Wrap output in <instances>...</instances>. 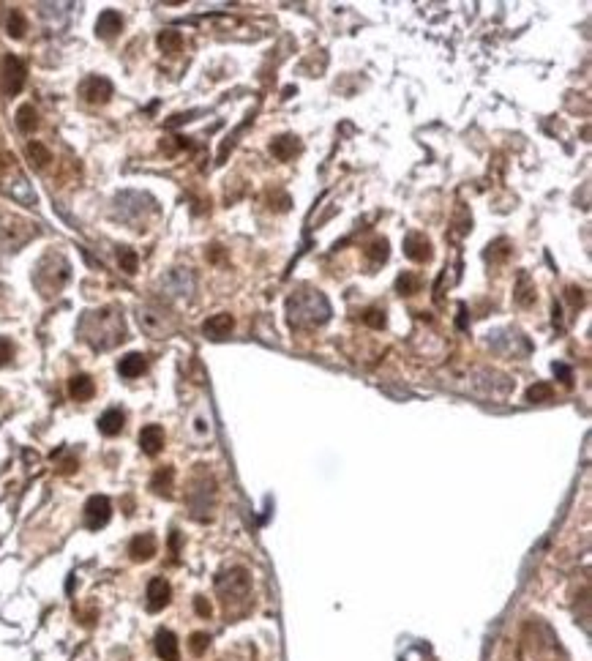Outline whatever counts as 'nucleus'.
<instances>
[{
    "mask_svg": "<svg viewBox=\"0 0 592 661\" xmlns=\"http://www.w3.org/2000/svg\"><path fill=\"white\" fill-rule=\"evenodd\" d=\"M286 314L292 326H320L330 314V304L322 292H295L286 304Z\"/></svg>",
    "mask_w": 592,
    "mask_h": 661,
    "instance_id": "1",
    "label": "nucleus"
},
{
    "mask_svg": "<svg viewBox=\"0 0 592 661\" xmlns=\"http://www.w3.org/2000/svg\"><path fill=\"white\" fill-rule=\"evenodd\" d=\"M25 63L17 55H6L3 58V71H0V88L6 96H17L25 85Z\"/></svg>",
    "mask_w": 592,
    "mask_h": 661,
    "instance_id": "2",
    "label": "nucleus"
},
{
    "mask_svg": "<svg viewBox=\"0 0 592 661\" xmlns=\"http://www.w3.org/2000/svg\"><path fill=\"white\" fill-rule=\"evenodd\" d=\"M109 517H112V503H109V497L93 495L85 503V525H87L90 530H102L104 525L109 522Z\"/></svg>",
    "mask_w": 592,
    "mask_h": 661,
    "instance_id": "3",
    "label": "nucleus"
},
{
    "mask_svg": "<svg viewBox=\"0 0 592 661\" xmlns=\"http://www.w3.org/2000/svg\"><path fill=\"white\" fill-rule=\"evenodd\" d=\"M80 96L85 99V102H90V104H104V102H109V96H112V83H109L107 77H99V74H93V77L82 80V85H80Z\"/></svg>",
    "mask_w": 592,
    "mask_h": 661,
    "instance_id": "4",
    "label": "nucleus"
},
{
    "mask_svg": "<svg viewBox=\"0 0 592 661\" xmlns=\"http://www.w3.org/2000/svg\"><path fill=\"white\" fill-rule=\"evenodd\" d=\"M172 599V588L164 577H153L147 582V612H162Z\"/></svg>",
    "mask_w": 592,
    "mask_h": 661,
    "instance_id": "5",
    "label": "nucleus"
},
{
    "mask_svg": "<svg viewBox=\"0 0 592 661\" xmlns=\"http://www.w3.org/2000/svg\"><path fill=\"white\" fill-rule=\"evenodd\" d=\"M404 254H407L409 260H415V263H426V260H431V244L426 235H421V232H409L407 238H404Z\"/></svg>",
    "mask_w": 592,
    "mask_h": 661,
    "instance_id": "6",
    "label": "nucleus"
},
{
    "mask_svg": "<svg viewBox=\"0 0 592 661\" xmlns=\"http://www.w3.org/2000/svg\"><path fill=\"white\" fill-rule=\"evenodd\" d=\"M128 555H131V560H137V563L150 560L156 555V536H153V533H140V536H134L131 544H128Z\"/></svg>",
    "mask_w": 592,
    "mask_h": 661,
    "instance_id": "7",
    "label": "nucleus"
},
{
    "mask_svg": "<svg viewBox=\"0 0 592 661\" xmlns=\"http://www.w3.org/2000/svg\"><path fill=\"white\" fill-rule=\"evenodd\" d=\"M140 448L147 456H156L164 448V429L159 424H147L140 432Z\"/></svg>",
    "mask_w": 592,
    "mask_h": 661,
    "instance_id": "8",
    "label": "nucleus"
},
{
    "mask_svg": "<svg viewBox=\"0 0 592 661\" xmlns=\"http://www.w3.org/2000/svg\"><path fill=\"white\" fill-rule=\"evenodd\" d=\"M121 30H123V17L118 11L107 8V11L99 14V20H96V33H99L102 39H115Z\"/></svg>",
    "mask_w": 592,
    "mask_h": 661,
    "instance_id": "9",
    "label": "nucleus"
},
{
    "mask_svg": "<svg viewBox=\"0 0 592 661\" xmlns=\"http://www.w3.org/2000/svg\"><path fill=\"white\" fill-rule=\"evenodd\" d=\"M156 653H159V659H162V661H178V659H181L178 637H175L172 631L162 629V631L156 634Z\"/></svg>",
    "mask_w": 592,
    "mask_h": 661,
    "instance_id": "10",
    "label": "nucleus"
},
{
    "mask_svg": "<svg viewBox=\"0 0 592 661\" xmlns=\"http://www.w3.org/2000/svg\"><path fill=\"white\" fill-rule=\"evenodd\" d=\"M145 369H147V361H145L143 352H128L118 361V372H121V377H128V380L145 374Z\"/></svg>",
    "mask_w": 592,
    "mask_h": 661,
    "instance_id": "11",
    "label": "nucleus"
},
{
    "mask_svg": "<svg viewBox=\"0 0 592 661\" xmlns=\"http://www.w3.org/2000/svg\"><path fill=\"white\" fill-rule=\"evenodd\" d=\"M232 326H235V320L229 314H213L210 320H205L203 330L205 336H210V339H224V336H229Z\"/></svg>",
    "mask_w": 592,
    "mask_h": 661,
    "instance_id": "12",
    "label": "nucleus"
},
{
    "mask_svg": "<svg viewBox=\"0 0 592 661\" xmlns=\"http://www.w3.org/2000/svg\"><path fill=\"white\" fill-rule=\"evenodd\" d=\"M270 150H273V156H276V159L289 162L295 153H301V143H298V137L284 134V137H276V140L270 143Z\"/></svg>",
    "mask_w": 592,
    "mask_h": 661,
    "instance_id": "13",
    "label": "nucleus"
},
{
    "mask_svg": "<svg viewBox=\"0 0 592 661\" xmlns=\"http://www.w3.org/2000/svg\"><path fill=\"white\" fill-rule=\"evenodd\" d=\"M123 424H126V415L118 407H112V410L102 413V418H99V432L107 434V437H115V434L123 432Z\"/></svg>",
    "mask_w": 592,
    "mask_h": 661,
    "instance_id": "14",
    "label": "nucleus"
},
{
    "mask_svg": "<svg viewBox=\"0 0 592 661\" xmlns=\"http://www.w3.org/2000/svg\"><path fill=\"white\" fill-rule=\"evenodd\" d=\"M93 391H96V386H93V380H90L87 374H74V377L68 380V393H71V399H77V402L90 399Z\"/></svg>",
    "mask_w": 592,
    "mask_h": 661,
    "instance_id": "15",
    "label": "nucleus"
},
{
    "mask_svg": "<svg viewBox=\"0 0 592 661\" xmlns=\"http://www.w3.org/2000/svg\"><path fill=\"white\" fill-rule=\"evenodd\" d=\"M172 478H175V470H172V468H162V470H156V475L150 478V489H153V492H159V495H164V497H169Z\"/></svg>",
    "mask_w": 592,
    "mask_h": 661,
    "instance_id": "16",
    "label": "nucleus"
},
{
    "mask_svg": "<svg viewBox=\"0 0 592 661\" xmlns=\"http://www.w3.org/2000/svg\"><path fill=\"white\" fill-rule=\"evenodd\" d=\"M36 126H39V115H36V109H33L30 104L20 107V109H17V129L25 131V134H30Z\"/></svg>",
    "mask_w": 592,
    "mask_h": 661,
    "instance_id": "17",
    "label": "nucleus"
},
{
    "mask_svg": "<svg viewBox=\"0 0 592 661\" xmlns=\"http://www.w3.org/2000/svg\"><path fill=\"white\" fill-rule=\"evenodd\" d=\"M181 44H183L181 33H178V30H172V28L159 33V47H162V52H167V55H175V52H181Z\"/></svg>",
    "mask_w": 592,
    "mask_h": 661,
    "instance_id": "18",
    "label": "nucleus"
},
{
    "mask_svg": "<svg viewBox=\"0 0 592 661\" xmlns=\"http://www.w3.org/2000/svg\"><path fill=\"white\" fill-rule=\"evenodd\" d=\"M6 28H8V36H11V39H22V36H25V30H28V22H25V17H22V11L14 8V11L8 14V25H6Z\"/></svg>",
    "mask_w": 592,
    "mask_h": 661,
    "instance_id": "19",
    "label": "nucleus"
},
{
    "mask_svg": "<svg viewBox=\"0 0 592 661\" xmlns=\"http://www.w3.org/2000/svg\"><path fill=\"white\" fill-rule=\"evenodd\" d=\"M396 290H399L401 295H415V292L421 290V279H418L415 273H401V276L396 279Z\"/></svg>",
    "mask_w": 592,
    "mask_h": 661,
    "instance_id": "20",
    "label": "nucleus"
},
{
    "mask_svg": "<svg viewBox=\"0 0 592 661\" xmlns=\"http://www.w3.org/2000/svg\"><path fill=\"white\" fill-rule=\"evenodd\" d=\"M366 254H368V260H371L374 266L385 263V260H388V241H385V238H377V241H374V244L366 249Z\"/></svg>",
    "mask_w": 592,
    "mask_h": 661,
    "instance_id": "21",
    "label": "nucleus"
},
{
    "mask_svg": "<svg viewBox=\"0 0 592 661\" xmlns=\"http://www.w3.org/2000/svg\"><path fill=\"white\" fill-rule=\"evenodd\" d=\"M118 263H121V268L126 270V273H137V266H140V260H137V254L131 251V249H118Z\"/></svg>",
    "mask_w": 592,
    "mask_h": 661,
    "instance_id": "22",
    "label": "nucleus"
},
{
    "mask_svg": "<svg viewBox=\"0 0 592 661\" xmlns=\"http://www.w3.org/2000/svg\"><path fill=\"white\" fill-rule=\"evenodd\" d=\"M552 393H554V388L549 383H535L530 391H527V399H530V402H549Z\"/></svg>",
    "mask_w": 592,
    "mask_h": 661,
    "instance_id": "23",
    "label": "nucleus"
},
{
    "mask_svg": "<svg viewBox=\"0 0 592 661\" xmlns=\"http://www.w3.org/2000/svg\"><path fill=\"white\" fill-rule=\"evenodd\" d=\"M28 156L33 159V165L36 167H44L47 162H49V150L44 148L41 143H30L28 145Z\"/></svg>",
    "mask_w": 592,
    "mask_h": 661,
    "instance_id": "24",
    "label": "nucleus"
},
{
    "mask_svg": "<svg viewBox=\"0 0 592 661\" xmlns=\"http://www.w3.org/2000/svg\"><path fill=\"white\" fill-rule=\"evenodd\" d=\"M207 642H210V637L203 634V631L191 634V653H194V656H203L205 650H207Z\"/></svg>",
    "mask_w": 592,
    "mask_h": 661,
    "instance_id": "25",
    "label": "nucleus"
},
{
    "mask_svg": "<svg viewBox=\"0 0 592 661\" xmlns=\"http://www.w3.org/2000/svg\"><path fill=\"white\" fill-rule=\"evenodd\" d=\"M11 358H14V345H11V339L0 336V367H6Z\"/></svg>",
    "mask_w": 592,
    "mask_h": 661,
    "instance_id": "26",
    "label": "nucleus"
},
{
    "mask_svg": "<svg viewBox=\"0 0 592 661\" xmlns=\"http://www.w3.org/2000/svg\"><path fill=\"white\" fill-rule=\"evenodd\" d=\"M363 320H366L368 326H374V328H382V326H385V311H380V309H368V311H366V317H363Z\"/></svg>",
    "mask_w": 592,
    "mask_h": 661,
    "instance_id": "27",
    "label": "nucleus"
},
{
    "mask_svg": "<svg viewBox=\"0 0 592 661\" xmlns=\"http://www.w3.org/2000/svg\"><path fill=\"white\" fill-rule=\"evenodd\" d=\"M194 609H197V615H203V618H210V612H213L210 601L205 599V596H197V599H194Z\"/></svg>",
    "mask_w": 592,
    "mask_h": 661,
    "instance_id": "28",
    "label": "nucleus"
},
{
    "mask_svg": "<svg viewBox=\"0 0 592 661\" xmlns=\"http://www.w3.org/2000/svg\"><path fill=\"white\" fill-rule=\"evenodd\" d=\"M554 372H557V374H560V377H562V383H568V386H571V369H568V367H562V364H557V367H554Z\"/></svg>",
    "mask_w": 592,
    "mask_h": 661,
    "instance_id": "29",
    "label": "nucleus"
}]
</instances>
